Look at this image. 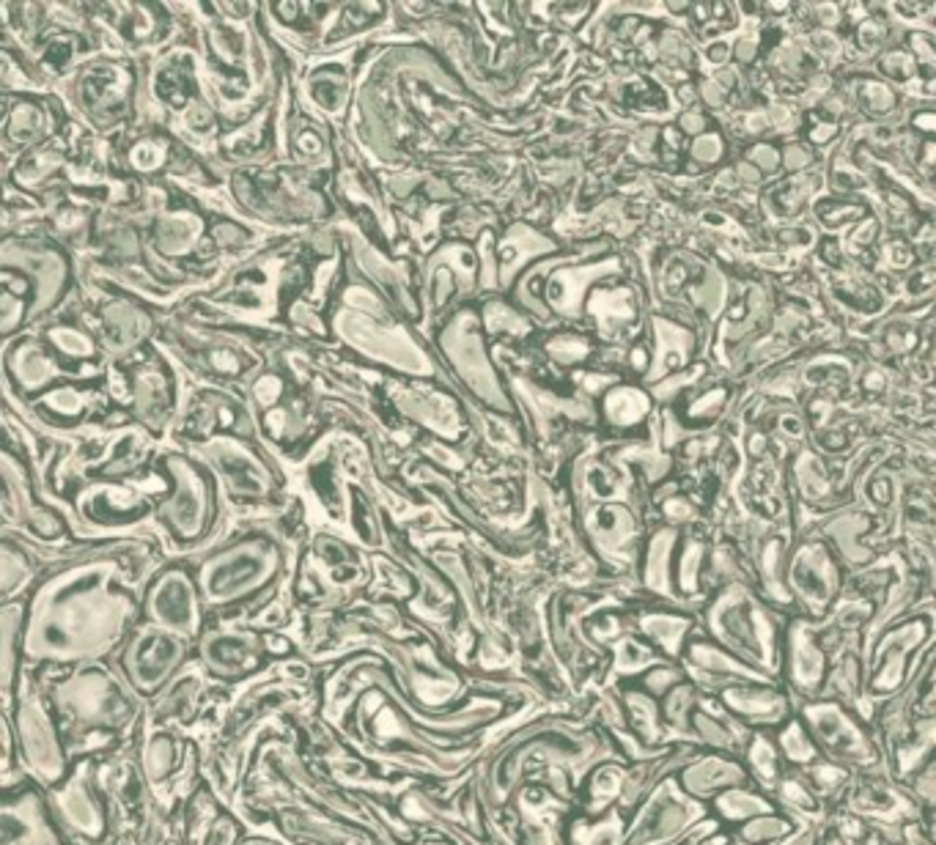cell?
Masks as SVG:
<instances>
[{
  "mask_svg": "<svg viewBox=\"0 0 936 845\" xmlns=\"http://www.w3.org/2000/svg\"><path fill=\"white\" fill-rule=\"evenodd\" d=\"M141 618L113 563H86L49 577L25 602V670L49 672L108 661Z\"/></svg>",
  "mask_w": 936,
  "mask_h": 845,
  "instance_id": "6da1fadb",
  "label": "cell"
},
{
  "mask_svg": "<svg viewBox=\"0 0 936 845\" xmlns=\"http://www.w3.org/2000/svg\"><path fill=\"white\" fill-rule=\"evenodd\" d=\"M58 716L71 760L99 758L130 747L146 703L121 681L108 661L69 667V670L33 672Z\"/></svg>",
  "mask_w": 936,
  "mask_h": 845,
  "instance_id": "7a4b0ae2",
  "label": "cell"
},
{
  "mask_svg": "<svg viewBox=\"0 0 936 845\" xmlns=\"http://www.w3.org/2000/svg\"><path fill=\"white\" fill-rule=\"evenodd\" d=\"M11 731H14V747L20 769L27 780L42 786L44 791L58 786L71 769V755L66 747L64 731L58 716L49 709L36 676L25 670L16 692L14 705L9 711Z\"/></svg>",
  "mask_w": 936,
  "mask_h": 845,
  "instance_id": "3957f363",
  "label": "cell"
},
{
  "mask_svg": "<svg viewBox=\"0 0 936 845\" xmlns=\"http://www.w3.org/2000/svg\"><path fill=\"white\" fill-rule=\"evenodd\" d=\"M47 802L71 843L110 845L113 841L115 813L99 780V758L71 760L69 775L47 791Z\"/></svg>",
  "mask_w": 936,
  "mask_h": 845,
  "instance_id": "277c9868",
  "label": "cell"
},
{
  "mask_svg": "<svg viewBox=\"0 0 936 845\" xmlns=\"http://www.w3.org/2000/svg\"><path fill=\"white\" fill-rule=\"evenodd\" d=\"M196 656V643L157 626L137 624L115 650V672L143 700L152 703Z\"/></svg>",
  "mask_w": 936,
  "mask_h": 845,
  "instance_id": "5b68a950",
  "label": "cell"
},
{
  "mask_svg": "<svg viewBox=\"0 0 936 845\" xmlns=\"http://www.w3.org/2000/svg\"><path fill=\"white\" fill-rule=\"evenodd\" d=\"M275 574V558L262 544H236L214 555L198 571L196 588L203 610L223 613L251 602Z\"/></svg>",
  "mask_w": 936,
  "mask_h": 845,
  "instance_id": "8992f818",
  "label": "cell"
},
{
  "mask_svg": "<svg viewBox=\"0 0 936 845\" xmlns=\"http://www.w3.org/2000/svg\"><path fill=\"white\" fill-rule=\"evenodd\" d=\"M198 667L209 681L242 683L262 676L269 659V639L242 626H203L196 639Z\"/></svg>",
  "mask_w": 936,
  "mask_h": 845,
  "instance_id": "52a82bcc",
  "label": "cell"
},
{
  "mask_svg": "<svg viewBox=\"0 0 936 845\" xmlns=\"http://www.w3.org/2000/svg\"><path fill=\"white\" fill-rule=\"evenodd\" d=\"M0 845H75L55 821L47 791L22 777L0 782Z\"/></svg>",
  "mask_w": 936,
  "mask_h": 845,
  "instance_id": "ba28073f",
  "label": "cell"
},
{
  "mask_svg": "<svg viewBox=\"0 0 936 845\" xmlns=\"http://www.w3.org/2000/svg\"><path fill=\"white\" fill-rule=\"evenodd\" d=\"M143 624L174 632L196 643L203 632V604L196 580L179 569H168L148 585L141 604Z\"/></svg>",
  "mask_w": 936,
  "mask_h": 845,
  "instance_id": "9c48e42d",
  "label": "cell"
},
{
  "mask_svg": "<svg viewBox=\"0 0 936 845\" xmlns=\"http://www.w3.org/2000/svg\"><path fill=\"white\" fill-rule=\"evenodd\" d=\"M209 678L203 670H181L152 703H146V722L159 727H181L192 725L203 714V700H207Z\"/></svg>",
  "mask_w": 936,
  "mask_h": 845,
  "instance_id": "30bf717a",
  "label": "cell"
},
{
  "mask_svg": "<svg viewBox=\"0 0 936 845\" xmlns=\"http://www.w3.org/2000/svg\"><path fill=\"white\" fill-rule=\"evenodd\" d=\"M22 629H25V604H0V703L9 711L25 676Z\"/></svg>",
  "mask_w": 936,
  "mask_h": 845,
  "instance_id": "8fae6325",
  "label": "cell"
},
{
  "mask_svg": "<svg viewBox=\"0 0 936 845\" xmlns=\"http://www.w3.org/2000/svg\"><path fill=\"white\" fill-rule=\"evenodd\" d=\"M20 760H16V747H14V731H11V716L9 709L0 703V782H16L22 780Z\"/></svg>",
  "mask_w": 936,
  "mask_h": 845,
  "instance_id": "7c38bea8",
  "label": "cell"
}]
</instances>
